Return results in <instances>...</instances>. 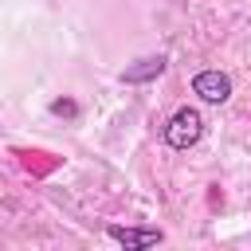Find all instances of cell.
<instances>
[{"instance_id":"3957f363","label":"cell","mask_w":251,"mask_h":251,"mask_svg":"<svg viewBox=\"0 0 251 251\" xmlns=\"http://www.w3.org/2000/svg\"><path fill=\"white\" fill-rule=\"evenodd\" d=\"M106 235H110L114 243H122L126 251H145V247L165 243V231H161V227H122V224H110Z\"/></svg>"},{"instance_id":"5b68a950","label":"cell","mask_w":251,"mask_h":251,"mask_svg":"<svg viewBox=\"0 0 251 251\" xmlns=\"http://www.w3.org/2000/svg\"><path fill=\"white\" fill-rule=\"evenodd\" d=\"M47 110H51L55 118H78V102H75V98H55Z\"/></svg>"},{"instance_id":"277c9868","label":"cell","mask_w":251,"mask_h":251,"mask_svg":"<svg viewBox=\"0 0 251 251\" xmlns=\"http://www.w3.org/2000/svg\"><path fill=\"white\" fill-rule=\"evenodd\" d=\"M165 67H169V59H165V55H145V59H137V63H129V67L122 71V82H126V86L153 82V78H161V75H165Z\"/></svg>"},{"instance_id":"7a4b0ae2","label":"cell","mask_w":251,"mask_h":251,"mask_svg":"<svg viewBox=\"0 0 251 251\" xmlns=\"http://www.w3.org/2000/svg\"><path fill=\"white\" fill-rule=\"evenodd\" d=\"M192 94H200V102H208V106H220V102L231 98V75L208 67V71H200L192 78Z\"/></svg>"},{"instance_id":"6da1fadb","label":"cell","mask_w":251,"mask_h":251,"mask_svg":"<svg viewBox=\"0 0 251 251\" xmlns=\"http://www.w3.org/2000/svg\"><path fill=\"white\" fill-rule=\"evenodd\" d=\"M161 137L169 149H192L200 137H204V118L196 106H180L169 114V122L161 126Z\"/></svg>"}]
</instances>
